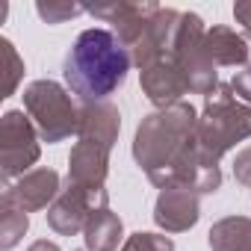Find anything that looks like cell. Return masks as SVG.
<instances>
[{
    "label": "cell",
    "mask_w": 251,
    "mask_h": 251,
    "mask_svg": "<svg viewBox=\"0 0 251 251\" xmlns=\"http://www.w3.org/2000/svg\"><path fill=\"white\" fill-rule=\"evenodd\" d=\"M207 242L213 251H251V219L248 216L219 219L210 227Z\"/></svg>",
    "instance_id": "cell-17"
},
{
    "label": "cell",
    "mask_w": 251,
    "mask_h": 251,
    "mask_svg": "<svg viewBox=\"0 0 251 251\" xmlns=\"http://www.w3.org/2000/svg\"><path fill=\"white\" fill-rule=\"evenodd\" d=\"M39 130L24 109H6L0 118V175L3 180L21 177L33 172L30 166L39 163Z\"/></svg>",
    "instance_id": "cell-6"
},
{
    "label": "cell",
    "mask_w": 251,
    "mask_h": 251,
    "mask_svg": "<svg viewBox=\"0 0 251 251\" xmlns=\"http://www.w3.org/2000/svg\"><path fill=\"white\" fill-rule=\"evenodd\" d=\"M230 89H233V95H236L242 103H248V106H251V65H245L242 71H236V74H233Z\"/></svg>",
    "instance_id": "cell-22"
},
{
    "label": "cell",
    "mask_w": 251,
    "mask_h": 251,
    "mask_svg": "<svg viewBox=\"0 0 251 251\" xmlns=\"http://www.w3.org/2000/svg\"><path fill=\"white\" fill-rule=\"evenodd\" d=\"M121 236H124V225L109 207H98L83 227L86 251H115Z\"/></svg>",
    "instance_id": "cell-16"
},
{
    "label": "cell",
    "mask_w": 251,
    "mask_h": 251,
    "mask_svg": "<svg viewBox=\"0 0 251 251\" xmlns=\"http://www.w3.org/2000/svg\"><path fill=\"white\" fill-rule=\"evenodd\" d=\"M98 207H109V195H95L83 186H74L68 183L59 198L48 207V225L59 233V236H74V233H83L89 216L98 210Z\"/></svg>",
    "instance_id": "cell-7"
},
{
    "label": "cell",
    "mask_w": 251,
    "mask_h": 251,
    "mask_svg": "<svg viewBox=\"0 0 251 251\" xmlns=\"http://www.w3.org/2000/svg\"><path fill=\"white\" fill-rule=\"evenodd\" d=\"M233 177L242 186H251V148H242L233 160Z\"/></svg>",
    "instance_id": "cell-23"
},
{
    "label": "cell",
    "mask_w": 251,
    "mask_h": 251,
    "mask_svg": "<svg viewBox=\"0 0 251 251\" xmlns=\"http://www.w3.org/2000/svg\"><path fill=\"white\" fill-rule=\"evenodd\" d=\"M36 12H39V18L42 21H48V24H62V21H68V18H77V15H83V12H89V6H77V3H59V0H39L36 3Z\"/></svg>",
    "instance_id": "cell-21"
},
{
    "label": "cell",
    "mask_w": 251,
    "mask_h": 251,
    "mask_svg": "<svg viewBox=\"0 0 251 251\" xmlns=\"http://www.w3.org/2000/svg\"><path fill=\"white\" fill-rule=\"evenodd\" d=\"M106 175H109V148L77 139V145L68 154V183L83 186L95 195H106L103 189Z\"/></svg>",
    "instance_id": "cell-11"
},
{
    "label": "cell",
    "mask_w": 251,
    "mask_h": 251,
    "mask_svg": "<svg viewBox=\"0 0 251 251\" xmlns=\"http://www.w3.org/2000/svg\"><path fill=\"white\" fill-rule=\"evenodd\" d=\"M157 3H127V0H115V3H100V6H89V15L100 18L103 24L112 27L115 39L133 50V45L142 39L148 21L157 15Z\"/></svg>",
    "instance_id": "cell-8"
},
{
    "label": "cell",
    "mask_w": 251,
    "mask_h": 251,
    "mask_svg": "<svg viewBox=\"0 0 251 251\" xmlns=\"http://www.w3.org/2000/svg\"><path fill=\"white\" fill-rule=\"evenodd\" d=\"M204 36H207V27L201 21V15L195 12H180L177 18V27H175V39H172V50L166 59H172L186 83H189V92L192 95H204L210 98L222 83H219V71L216 65L207 59L204 53Z\"/></svg>",
    "instance_id": "cell-5"
},
{
    "label": "cell",
    "mask_w": 251,
    "mask_h": 251,
    "mask_svg": "<svg viewBox=\"0 0 251 251\" xmlns=\"http://www.w3.org/2000/svg\"><path fill=\"white\" fill-rule=\"evenodd\" d=\"M3 192H6L21 210L36 213V210H48V207L59 198L62 186H59V175H56L53 169L39 166V169L21 175V177H18L15 183H9Z\"/></svg>",
    "instance_id": "cell-12"
},
{
    "label": "cell",
    "mask_w": 251,
    "mask_h": 251,
    "mask_svg": "<svg viewBox=\"0 0 251 251\" xmlns=\"http://www.w3.org/2000/svg\"><path fill=\"white\" fill-rule=\"evenodd\" d=\"M121 251H175V239L154 230H136L133 236L124 239Z\"/></svg>",
    "instance_id": "cell-19"
},
{
    "label": "cell",
    "mask_w": 251,
    "mask_h": 251,
    "mask_svg": "<svg viewBox=\"0 0 251 251\" xmlns=\"http://www.w3.org/2000/svg\"><path fill=\"white\" fill-rule=\"evenodd\" d=\"M139 83H142V92L145 98L157 106V109H166V106H175L183 100V95H189V83L183 77V71L172 62V59H163L145 71H139Z\"/></svg>",
    "instance_id": "cell-13"
},
{
    "label": "cell",
    "mask_w": 251,
    "mask_h": 251,
    "mask_svg": "<svg viewBox=\"0 0 251 251\" xmlns=\"http://www.w3.org/2000/svg\"><path fill=\"white\" fill-rule=\"evenodd\" d=\"M204 53L207 59L219 68H245L251 65V39L245 33H236L233 27H225V24H213L204 36Z\"/></svg>",
    "instance_id": "cell-15"
},
{
    "label": "cell",
    "mask_w": 251,
    "mask_h": 251,
    "mask_svg": "<svg viewBox=\"0 0 251 251\" xmlns=\"http://www.w3.org/2000/svg\"><path fill=\"white\" fill-rule=\"evenodd\" d=\"M0 48H3V62H6V80H3V98H12L21 77H24V59L18 56L15 45L9 39H0Z\"/></svg>",
    "instance_id": "cell-20"
},
{
    "label": "cell",
    "mask_w": 251,
    "mask_h": 251,
    "mask_svg": "<svg viewBox=\"0 0 251 251\" xmlns=\"http://www.w3.org/2000/svg\"><path fill=\"white\" fill-rule=\"evenodd\" d=\"M27 251H62V248H59L56 242H50V239H36Z\"/></svg>",
    "instance_id": "cell-25"
},
{
    "label": "cell",
    "mask_w": 251,
    "mask_h": 251,
    "mask_svg": "<svg viewBox=\"0 0 251 251\" xmlns=\"http://www.w3.org/2000/svg\"><path fill=\"white\" fill-rule=\"evenodd\" d=\"M248 136H251V106L233 95L230 83H222L204 100L195 142L210 160L219 163L230 148H236V142H245Z\"/></svg>",
    "instance_id": "cell-3"
},
{
    "label": "cell",
    "mask_w": 251,
    "mask_h": 251,
    "mask_svg": "<svg viewBox=\"0 0 251 251\" xmlns=\"http://www.w3.org/2000/svg\"><path fill=\"white\" fill-rule=\"evenodd\" d=\"M233 18L245 30V36L251 39V0H239V3H233Z\"/></svg>",
    "instance_id": "cell-24"
},
{
    "label": "cell",
    "mask_w": 251,
    "mask_h": 251,
    "mask_svg": "<svg viewBox=\"0 0 251 251\" xmlns=\"http://www.w3.org/2000/svg\"><path fill=\"white\" fill-rule=\"evenodd\" d=\"M198 109L189 100H180L166 109H154L145 115L133 136V160L157 183L192 145L198 130Z\"/></svg>",
    "instance_id": "cell-2"
},
{
    "label": "cell",
    "mask_w": 251,
    "mask_h": 251,
    "mask_svg": "<svg viewBox=\"0 0 251 251\" xmlns=\"http://www.w3.org/2000/svg\"><path fill=\"white\" fill-rule=\"evenodd\" d=\"M177 18H180L177 9L160 6L157 15L148 21L142 39H139V42L133 45V50H130L133 65H136L139 71H145V68H151V65H157V62H163V59L169 56L172 39H175V27H177Z\"/></svg>",
    "instance_id": "cell-9"
},
{
    "label": "cell",
    "mask_w": 251,
    "mask_h": 251,
    "mask_svg": "<svg viewBox=\"0 0 251 251\" xmlns=\"http://www.w3.org/2000/svg\"><path fill=\"white\" fill-rule=\"evenodd\" d=\"M118 130H121L118 106H112L109 100H86V103H80L77 139L95 142V145H103V148L112 151V145L118 142Z\"/></svg>",
    "instance_id": "cell-14"
},
{
    "label": "cell",
    "mask_w": 251,
    "mask_h": 251,
    "mask_svg": "<svg viewBox=\"0 0 251 251\" xmlns=\"http://www.w3.org/2000/svg\"><path fill=\"white\" fill-rule=\"evenodd\" d=\"M198 219H201L198 192H192L186 186L160 189L157 204H154V222H157V227H163L166 233H183V230L195 227Z\"/></svg>",
    "instance_id": "cell-10"
},
{
    "label": "cell",
    "mask_w": 251,
    "mask_h": 251,
    "mask_svg": "<svg viewBox=\"0 0 251 251\" xmlns=\"http://www.w3.org/2000/svg\"><path fill=\"white\" fill-rule=\"evenodd\" d=\"M27 227H30L27 210H21V207L3 192V195H0V248H3V251H12V248L24 239Z\"/></svg>",
    "instance_id": "cell-18"
},
{
    "label": "cell",
    "mask_w": 251,
    "mask_h": 251,
    "mask_svg": "<svg viewBox=\"0 0 251 251\" xmlns=\"http://www.w3.org/2000/svg\"><path fill=\"white\" fill-rule=\"evenodd\" d=\"M24 112L33 118L42 142L48 145L65 142L80 124V106H74L68 89L56 80H33L24 89Z\"/></svg>",
    "instance_id": "cell-4"
},
{
    "label": "cell",
    "mask_w": 251,
    "mask_h": 251,
    "mask_svg": "<svg viewBox=\"0 0 251 251\" xmlns=\"http://www.w3.org/2000/svg\"><path fill=\"white\" fill-rule=\"evenodd\" d=\"M133 65L130 50L124 48L112 30L89 27L83 30L62 62V77L83 103L86 100H106L115 89L124 86L127 71Z\"/></svg>",
    "instance_id": "cell-1"
}]
</instances>
